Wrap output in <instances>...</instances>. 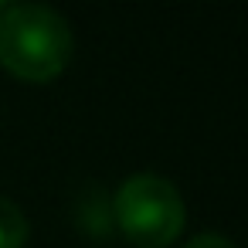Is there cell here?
<instances>
[{"label":"cell","mask_w":248,"mask_h":248,"mask_svg":"<svg viewBox=\"0 0 248 248\" xmlns=\"http://www.w3.org/2000/svg\"><path fill=\"white\" fill-rule=\"evenodd\" d=\"M75 51L68 21L45 4H0V68L21 82L58 78Z\"/></svg>","instance_id":"obj_1"},{"label":"cell","mask_w":248,"mask_h":248,"mask_svg":"<svg viewBox=\"0 0 248 248\" xmlns=\"http://www.w3.org/2000/svg\"><path fill=\"white\" fill-rule=\"evenodd\" d=\"M112 207H116L119 231L143 248L173 245L187 221L180 190L156 173H136V177L123 180Z\"/></svg>","instance_id":"obj_2"},{"label":"cell","mask_w":248,"mask_h":248,"mask_svg":"<svg viewBox=\"0 0 248 248\" xmlns=\"http://www.w3.org/2000/svg\"><path fill=\"white\" fill-rule=\"evenodd\" d=\"M28 238H31L28 214L11 197H0V248H24Z\"/></svg>","instance_id":"obj_3"},{"label":"cell","mask_w":248,"mask_h":248,"mask_svg":"<svg viewBox=\"0 0 248 248\" xmlns=\"http://www.w3.org/2000/svg\"><path fill=\"white\" fill-rule=\"evenodd\" d=\"M184 248H234L224 234H214V231H204V234H194Z\"/></svg>","instance_id":"obj_4"}]
</instances>
